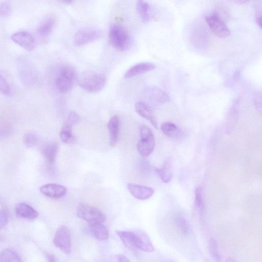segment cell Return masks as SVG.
Instances as JSON below:
<instances>
[{
	"mask_svg": "<svg viewBox=\"0 0 262 262\" xmlns=\"http://www.w3.org/2000/svg\"><path fill=\"white\" fill-rule=\"evenodd\" d=\"M78 84L83 89L92 93L100 92L107 83L106 77L93 71H86L78 78Z\"/></svg>",
	"mask_w": 262,
	"mask_h": 262,
	"instance_id": "1",
	"label": "cell"
},
{
	"mask_svg": "<svg viewBox=\"0 0 262 262\" xmlns=\"http://www.w3.org/2000/svg\"><path fill=\"white\" fill-rule=\"evenodd\" d=\"M77 74L76 69L70 65L61 67L56 76L55 83L58 90L62 93L70 91L73 88Z\"/></svg>",
	"mask_w": 262,
	"mask_h": 262,
	"instance_id": "2",
	"label": "cell"
},
{
	"mask_svg": "<svg viewBox=\"0 0 262 262\" xmlns=\"http://www.w3.org/2000/svg\"><path fill=\"white\" fill-rule=\"evenodd\" d=\"M109 40L111 45L120 51L128 50L131 45V38L128 32L125 28L117 25L110 28Z\"/></svg>",
	"mask_w": 262,
	"mask_h": 262,
	"instance_id": "3",
	"label": "cell"
},
{
	"mask_svg": "<svg viewBox=\"0 0 262 262\" xmlns=\"http://www.w3.org/2000/svg\"><path fill=\"white\" fill-rule=\"evenodd\" d=\"M77 216L87 222L89 225L104 223L107 220L106 215L99 208L83 203L79 205L77 209Z\"/></svg>",
	"mask_w": 262,
	"mask_h": 262,
	"instance_id": "4",
	"label": "cell"
},
{
	"mask_svg": "<svg viewBox=\"0 0 262 262\" xmlns=\"http://www.w3.org/2000/svg\"><path fill=\"white\" fill-rule=\"evenodd\" d=\"M141 139L137 145L139 154L144 157H149L153 152L155 146V139L151 129L146 126L140 129Z\"/></svg>",
	"mask_w": 262,
	"mask_h": 262,
	"instance_id": "5",
	"label": "cell"
},
{
	"mask_svg": "<svg viewBox=\"0 0 262 262\" xmlns=\"http://www.w3.org/2000/svg\"><path fill=\"white\" fill-rule=\"evenodd\" d=\"M20 79L27 86L35 85L38 80V74L32 63L25 58H21L18 64Z\"/></svg>",
	"mask_w": 262,
	"mask_h": 262,
	"instance_id": "6",
	"label": "cell"
},
{
	"mask_svg": "<svg viewBox=\"0 0 262 262\" xmlns=\"http://www.w3.org/2000/svg\"><path fill=\"white\" fill-rule=\"evenodd\" d=\"M55 245L63 252L69 254L72 252V234L66 226H62L57 230L54 240Z\"/></svg>",
	"mask_w": 262,
	"mask_h": 262,
	"instance_id": "7",
	"label": "cell"
},
{
	"mask_svg": "<svg viewBox=\"0 0 262 262\" xmlns=\"http://www.w3.org/2000/svg\"><path fill=\"white\" fill-rule=\"evenodd\" d=\"M102 34L100 30L91 28H84L78 31L75 36L76 46L87 45L100 39Z\"/></svg>",
	"mask_w": 262,
	"mask_h": 262,
	"instance_id": "8",
	"label": "cell"
},
{
	"mask_svg": "<svg viewBox=\"0 0 262 262\" xmlns=\"http://www.w3.org/2000/svg\"><path fill=\"white\" fill-rule=\"evenodd\" d=\"M206 21L213 33L219 38L229 36L230 32L224 22L217 14L206 18Z\"/></svg>",
	"mask_w": 262,
	"mask_h": 262,
	"instance_id": "9",
	"label": "cell"
},
{
	"mask_svg": "<svg viewBox=\"0 0 262 262\" xmlns=\"http://www.w3.org/2000/svg\"><path fill=\"white\" fill-rule=\"evenodd\" d=\"M146 100L154 106L163 104L170 100L169 96L161 89L156 87H150L145 90Z\"/></svg>",
	"mask_w": 262,
	"mask_h": 262,
	"instance_id": "10",
	"label": "cell"
},
{
	"mask_svg": "<svg viewBox=\"0 0 262 262\" xmlns=\"http://www.w3.org/2000/svg\"><path fill=\"white\" fill-rule=\"evenodd\" d=\"M133 243L135 250H140L146 252H152L154 250V246L148 235L144 231L137 229L133 231Z\"/></svg>",
	"mask_w": 262,
	"mask_h": 262,
	"instance_id": "11",
	"label": "cell"
},
{
	"mask_svg": "<svg viewBox=\"0 0 262 262\" xmlns=\"http://www.w3.org/2000/svg\"><path fill=\"white\" fill-rule=\"evenodd\" d=\"M12 40L28 52L34 51L37 42L34 37L28 32H19L13 35Z\"/></svg>",
	"mask_w": 262,
	"mask_h": 262,
	"instance_id": "12",
	"label": "cell"
},
{
	"mask_svg": "<svg viewBox=\"0 0 262 262\" xmlns=\"http://www.w3.org/2000/svg\"><path fill=\"white\" fill-rule=\"evenodd\" d=\"M59 150V145L57 142H49L45 144L42 150L46 164L49 169L54 166Z\"/></svg>",
	"mask_w": 262,
	"mask_h": 262,
	"instance_id": "13",
	"label": "cell"
},
{
	"mask_svg": "<svg viewBox=\"0 0 262 262\" xmlns=\"http://www.w3.org/2000/svg\"><path fill=\"white\" fill-rule=\"evenodd\" d=\"M40 190L44 196L53 199L62 198L67 193L65 187L55 183L43 185L40 187Z\"/></svg>",
	"mask_w": 262,
	"mask_h": 262,
	"instance_id": "14",
	"label": "cell"
},
{
	"mask_svg": "<svg viewBox=\"0 0 262 262\" xmlns=\"http://www.w3.org/2000/svg\"><path fill=\"white\" fill-rule=\"evenodd\" d=\"M128 188L135 198L141 200L149 199L154 193L152 187L133 183H129Z\"/></svg>",
	"mask_w": 262,
	"mask_h": 262,
	"instance_id": "15",
	"label": "cell"
},
{
	"mask_svg": "<svg viewBox=\"0 0 262 262\" xmlns=\"http://www.w3.org/2000/svg\"><path fill=\"white\" fill-rule=\"evenodd\" d=\"M135 108L136 112L140 116L149 121L155 129H158L157 120L146 103L138 102L135 104Z\"/></svg>",
	"mask_w": 262,
	"mask_h": 262,
	"instance_id": "16",
	"label": "cell"
},
{
	"mask_svg": "<svg viewBox=\"0 0 262 262\" xmlns=\"http://www.w3.org/2000/svg\"><path fill=\"white\" fill-rule=\"evenodd\" d=\"M156 68V65L152 63L142 62L137 64L130 68L125 75V79L133 77L151 72Z\"/></svg>",
	"mask_w": 262,
	"mask_h": 262,
	"instance_id": "17",
	"label": "cell"
},
{
	"mask_svg": "<svg viewBox=\"0 0 262 262\" xmlns=\"http://www.w3.org/2000/svg\"><path fill=\"white\" fill-rule=\"evenodd\" d=\"M108 128L110 135V145L114 147L118 141L120 132V121L118 116H114L110 118Z\"/></svg>",
	"mask_w": 262,
	"mask_h": 262,
	"instance_id": "18",
	"label": "cell"
},
{
	"mask_svg": "<svg viewBox=\"0 0 262 262\" xmlns=\"http://www.w3.org/2000/svg\"><path fill=\"white\" fill-rule=\"evenodd\" d=\"M16 212L19 217L29 220H35L39 216L35 208L25 203L18 204L16 207Z\"/></svg>",
	"mask_w": 262,
	"mask_h": 262,
	"instance_id": "19",
	"label": "cell"
},
{
	"mask_svg": "<svg viewBox=\"0 0 262 262\" xmlns=\"http://www.w3.org/2000/svg\"><path fill=\"white\" fill-rule=\"evenodd\" d=\"M239 118V111L237 105H233L231 108L224 125L225 132L231 134L235 128Z\"/></svg>",
	"mask_w": 262,
	"mask_h": 262,
	"instance_id": "20",
	"label": "cell"
},
{
	"mask_svg": "<svg viewBox=\"0 0 262 262\" xmlns=\"http://www.w3.org/2000/svg\"><path fill=\"white\" fill-rule=\"evenodd\" d=\"M89 227L91 233L98 240L104 241L109 239V230L103 223L90 224L89 225Z\"/></svg>",
	"mask_w": 262,
	"mask_h": 262,
	"instance_id": "21",
	"label": "cell"
},
{
	"mask_svg": "<svg viewBox=\"0 0 262 262\" xmlns=\"http://www.w3.org/2000/svg\"><path fill=\"white\" fill-rule=\"evenodd\" d=\"M56 24V20L53 15H49L41 22L38 28L39 34L46 37L52 32Z\"/></svg>",
	"mask_w": 262,
	"mask_h": 262,
	"instance_id": "22",
	"label": "cell"
},
{
	"mask_svg": "<svg viewBox=\"0 0 262 262\" xmlns=\"http://www.w3.org/2000/svg\"><path fill=\"white\" fill-rule=\"evenodd\" d=\"M137 10L141 22L148 23L150 20V6L149 3L139 0L137 2Z\"/></svg>",
	"mask_w": 262,
	"mask_h": 262,
	"instance_id": "23",
	"label": "cell"
},
{
	"mask_svg": "<svg viewBox=\"0 0 262 262\" xmlns=\"http://www.w3.org/2000/svg\"><path fill=\"white\" fill-rule=\"evenodd\" d=\"M116 233L124 245L129 249L134 251L133 231L116 230Z\"/></svg>",
	"mask_w": 262,
	"mask_h": 262,
	"instance_id": "24",
	"label": "cell"
},
{
	"mask_svg": "<svg viewBox=\"0 0 262 262\" xmlns=\"http://www.w3.org/2000/svg\"><path fill=\"white\" fill-rule=\"evenodd\" d=\"M72 129V126L64 124L60 134L61 139L64 143L73 144L76 142V138L73 135Z\"/></svg>",
	"mask_w": 262,
	"mask_h": 262,
	"instance_id": "25",
	"label": "cell"
},
{
	"mask_svg": "<svg viewBox=\"0 0 262 262\" xmlns=\"http://www.w3.org/2000/svg\"><path fill=\"white\" fill-rule=\"evenodd\" d=\"M0 262H23L20 256L14 251L6 249L0 253Z\"/></svg>",
	"mask_w": 262,
	"mask_h": 262,
	"instance_id": "26",
	"label": "cell"
},
{
	"mask_svg": "<svg viewBox=\"0 0 262 262\" xmlns=\"http://www.w3.org/2000/svg\"><path fill=\"white\" fill-rule=\"evenodd\" d=\"M161 130L166 136L171 138L178 137L180 130L178 127L172 122H165L161 124Z\"/></svg>",
	"mask_w": 262,
	"mask_h": 262,
	"instance_id": "27",
	"label": "cell"
},
{
	"mask_svg": "<svg viewBox=\"0 0 262 262\" xmlns=\"http://www.w3.org/2000/svg\"><path fill=\"white\" fill-rule=\"evenodd\" d=\"M195 203L200 217L202 218L204 212V202L203 189L200 186H198L195 189Z\"/></svg>",
	"mask_w": 262,
	"mask_h": 262,
	"instance_id": "28",
	"label": "cell"
},
{
	"mask_svg": "<svg viewBox=\"0 0 262 262\" xmlns=\"http://www.w3.org/2000/svg\"><path fill=\"white\" fill-rule=\"evenodd\" d=\"M155 171L158 174L162 181L165 183H169L173 178L170 165L168 163L161 168H155Z\"/></svg>",
	"mask_w": 262,
	"mask_h": 262,
	"instance_id": "29",
	"label": "cell"
},
{
	"mask_svg": "<svg viewBox=\"0 0 262 262\" xmlns=\"http://www.w3.org/2000/svg\"><path fill=\"white\" fill-rule=\"evenodd\" d=\"M176 224L179 231L183 234L187 235L190 230L188 221L183 217L179 216L176 219Z\"/></svg>",
	"mask_w": 262,
	"mask_h": 262,
	"instance_id": "30",
	"label": "cell"
},
{
	"mask_svg": "<svg viewBox=\"0 0 262 262\" xmlns=\"http://www.w3.org/2000/svg\"><path fill=\"white\" fill-rule=\"evenodd\" d=\"M23 141L27 147L32 148L37 145L38 141V137L35 132H29L25 134Z\"/></svg>",
	"mask_w": 262,
	"mask_h": 262,
	"instance_id": "31",
	"label": "cell"
},
{
	"mask_svg": "<svg viewBox=\"0 0 262 262\" xmlns=\"http://www.w3.org/2000/svg\"><path fill=\"white\" fill-rule=\"evenodd\" d=\"M0 92L7 97L12 96V91L7 80L0 74Z\"/></svg>",
	"mask_w": 262,
	"mask_h": 262,
	"instance_id": "32",
	"label": "cell"
},
{
	"mask_svg": "<svg viewBox=\"0 0 262 262\" xmlns=\"http://www.w3.org/2000/svg\"><path fill=\"white\" fill-rule=\"evenodd\" d=\"M209 249L212 257H213L216 261L220 262L221 257L218 250V245L213 239H211L209 241Z\"/></svg>",
	"mask_w": 262,
	"mask_h": 262,
	"instance_id": "33",
	"label": "cell"
},
{
	"mask_svg": "<svg viewBox=\"0 0 262 262\" xmlns=\"http://www.w3.org/2000/svg\"><path fill=\"white\" fill-rule=\"evenodd\" d=\"M12 127L6 121H0V138L8 136L12 131Z\"/></svg>",
	"mask_w": 262,
	"mask_h": 262,
	"instance_id": "34",
	"label": "cell"
},
{
	"mask_svg": "<svg viewBox=\"0 0 262 262\" xmlns=\"http://www.w3.org/2000/svg\"><path fill=\"white\" fill-rule=\"evenodd\" d=\"M80 116L75 112H72L68 115L67 120L65 123L74 126L80 121Z\"/></svg>",
	"mask_w": 262,
	"mask_h": 262,
	"instance_id": "35",
	"label": "cell"
},
{
	"mask_svg": "<svg viewBox=\"0 0 262 262\" xmlns=\"http://www.w3.org/2000/svg\"><path fill=\"white\" fill-rule=\"evenodd\" d=\"M11 12V6L7 3H3L0 5V17H7Z\"/></svg>",
	"mask_w": 262,
	"mask_h": 262,
	"instance_id": "36",
	"label": "cell"
},
{
	"mask_svg": "<svg viewBox=\"0 0 262 262\" xmlns=\"http://www.w3.org/2000/svg\"><path fill=\"white\" fill-rule=\"evenodd\" d=\"M8 223V216L4 210H0V229L4 228Z\"/></svg>",
	"mask_w": 262,
	"mask_h": 262,
	"instance_id": "37",
	"label": "cell"
},
{
	"mask_svg": "<svg viewBox=\"0 0 262 262\" xmlns=\"http://www.w3.org/2000/svg\"><path fill=\"white\" fill-rule=\"evenodd\" d=\"M261 96L258 95L255 98V105L258 110L261 112Z\"/></svg>",
	"mask_w": 262,
	"mask_h": 262,
	"instance_id": "38",
	"label": "cell"
},
{
	"mask_svg": "<svg viewBox=\"0 0 262 262\" xmlns=\"http://www.w3.org/2000/svg\"><path fill=\"white\" fill-rule=\"evenodd\" d=\"M46 258L48 262H58V260L56 256L53 254H47Z\"/></svg>",
	"mask_w": 262,
	"mask_h": 262,
	"instance_id": "39",
	"label": "cell"
},
{
	"mask_svg": "<svg viewBox=\"0 0 262 262\" xmlns=\"http://www.w3.org/2000/svg\"><path fill=\"white\" fill-rule=\"evenodd\" d=\"M117 262H130V261L125 255L120 254L117 256Z\"/></svg>",
	"mask_w": 262,
	"mask_h": 262,
	"instance_id": "40",
	"label": "cell"
},
{
	"mask_svg": "<svg viewBox=\"0 0 262 262\" xmlns=\"http://www.w3.org/2000/svg\"><path fill=\"white\" fill-rule=\"evenodd\" d=\"M258 12V14L256 15V21L257 24V25L259 26V28L261 29V15L260 13Z\"/></svg>",
	"mask_w": 262,
	"mask_h": 262,
	"instance_id": "41",
	"label": "cell"
},
{
	"mask_svg": "<svg viewBox=\"0 0 262 262\" xmlns=\"http://www.w3.org/2000/svg\"><path fill=\"white\" fill-rule=\"evenodd\" d=\"M74 2V1H63V2H61V3H63V4H65L66 5H70L72 4H73Z\"/></svg>",
	"mask_w": 262,
	"mask_h": 262,
	"instance_id": "42",
	"label": "cell"
},
{
	"mask_svg": "<svg viewBox=\"0 0 262 262\" xmlns=\"http://www.w3.org/2000/svg\"><path fill=\"white\" fill-rule=\"evenodd\" d=\"M164 262H176L175 261H174L173 259H166Z\"/></svg>",
	"mask_w": 262,
	"mask_h": 262,
	"instance_id": "43",
	"label": "cell"
},
{
	"mask_svg": "<svg viewBox=\"0 0 262 262\" xmlns=\"http://www.w3.org/2000/svg\"><path fill=\"white\" fill-rule=\"evenodd\" d=\"M227 262H235V261L232 259H228L227 260Z\"/></svg>",
	"mask_w": 262,
	"mask_h": 262,
	"instance_id": "44",
	"label": "cell"
}]
</instances>
